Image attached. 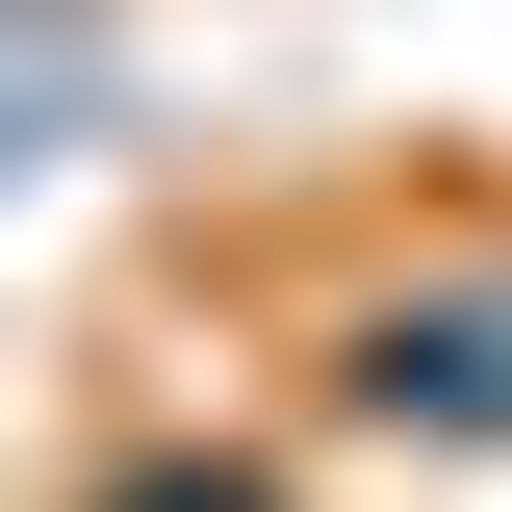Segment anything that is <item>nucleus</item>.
Masks as SVG:
<instances>
[{
  "label": "nucleus",
  "mask_w": 512,
  "mask_h": 512,
  "mask_svg": "<svg viewBox=\"0 0 512 512\" xmlns=\"http://www.w3.org/2000/svg\"><path fill=\"white\" fill-rule=\"evenodd\" d=\"M308 384L359 410V436H512V256H436V282H359Z\"/></svg>",
  "instance_id": "f257e3e1"
},
{
  "label": "nucleus",
  "mask_w": 512,
  "mask_h": 512,
  "mask_svg": "<svg viewBox=\"0 0 512 512\" xmlns=\"http://www.w3.org/2000/svg\"><path fill=\"white\" fill-rule=\"evenodd\" d=\"M77 512H282V487H256V461H205V436H128Z\"/></svg>",
  "instance_id": "f03ea898"
}]
</instances>
